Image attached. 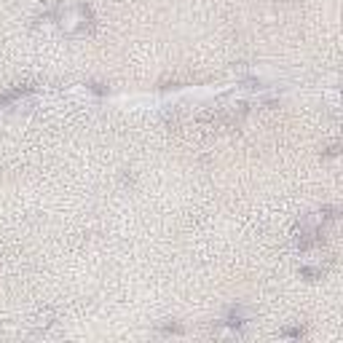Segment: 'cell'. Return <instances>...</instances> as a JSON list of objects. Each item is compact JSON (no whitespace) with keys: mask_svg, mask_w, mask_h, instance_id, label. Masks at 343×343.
<instances>
[{"mask_svg":"<svg viewBox=\"0 0 343 343\" xmlns=\"http://www.w3.org/2000/svg\"><path fill=\"white\" fill-rule=\"evenodd\" d=\"M35 86H22V89H14V91H8V94H3L0 97V105H11L14 99H19V97H25V94H30Z\"/></svg>","mask_w":343,"mask_h":343,"instance_id":"6da1fadb","label":"cell"},{"mask_svg":"<svg viewBox=\"0 0 343 343\" xmlns=\"http://www.w3.org/2000/svg\"><path fill=\"white\" fill-rule=\"evenodd\" d=\"M300 274L309 276V279H316V276H322V271H316V268H300Z\"/></svg>","mask_w":343,"mask_h":343,"instance_id":"3957f363","label":"cell"},{"mask_svg":"<svg viewBox=\"0 0 343 343\" xmlns=\"http://www.w3.org/2000/svg\"><path fill=\"white\" fill-rule=\"evenodd\" d=\"M281 335H287V338H300V330H281Z\"/></svg>","mask_w":343,"mask_h":343,"instance_id":"277c9868","label":"cell"},{"mask_svg":"<svg viewBox=\"0 0 343 343\" xmlns=\"http://www.w3.org/2000/svg\"><path fill=\"white\" fill-rule=\"evenodd\" d=\"M226 325H228V327H241V325H244V314H241V309H231V311H228V319H226Z\"/></svg>","mask_w":343,"mask_h":343,"instance_id":"7a4b0ae2","label":"cell"}]
</instances>
